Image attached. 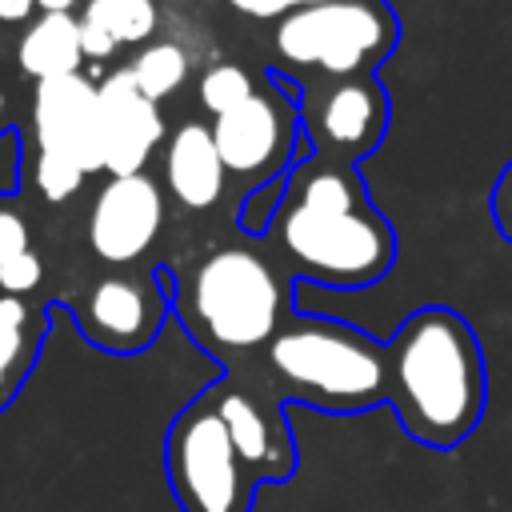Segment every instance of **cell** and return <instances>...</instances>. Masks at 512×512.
<instances>
[{
  "mask_svg": "<svg viewBox=\"0 0 512 512\" xmlns=\"http://www.w3.org/2000/svg\"><path fill=\"white\" fill-rule=\"evenodd\" d=\"M128 72H132L136 88H140L148 100L160 104V100H168L172 92H180V84L188 80V56H184L180 44L156 40V44H148V48L136 52V60L128 64Z\"/></svg>",
  "mask_w": 512,
  "mask_h": 512,
  "instance_id": "17",
  "label": "cell"
},
{
  "mask_svg": "<svg viewBox=\"0 0 512 512\" xmlns=\"http://www.w3.org/2000/svg\"><path fill=\"white\" fill-rule=\"evenodd\" d=\"M44 336H48V308L20 296H0V412L16 400V392L32 376Z\"/></svg>",
  "mask_w": 512,
  "mask_h": 512,
  "instance_id": "15",
  "label": "cell"
},
{
  "mask_svg": "<svg viewBox=\"0 0 512 512\" xmlns=\"http://www.w3.org/2000/svg\"><path fill=\"white\" fill-rule=\"evenodd\" d=\"M184 332L224 368L252 364L296 316L292 276L256 240H220L196 252L172 280Z\"/></svg>",
  "mask_w": 512,
  "mask_h": 512,
  "instance_id": "3",
  "label": "cell"
},
{
  "mask_svg": "<svg viewBox=\"0 0 512 512\" xmlns=\"http://www.w3.org/2000/svg\"><path fill=\"white\" fill-rule=\"evenodd\" d=\"M388 408L408 440L448 452L472 436L488 400L484 348L472 324L448 304H424L384 344Z\"/></svg>",
  "mask_w": 512,
  "mask_h": 512,
  "instance_id": "2",
  "label": "cell"
},
{
  "mask_svg": "<svg viewBox=\"0 0 512 512\" xmlns=\"http://www.w3.org/2000/svg\"><path fill=\"white\" fill-rule=\"evenodd\" d=\"M164 228V192L152 176H108L88 212V248L112 264H136Z\"/></svg>",
  "mask_w": 512,
  "mask_h": 512,
  "instance_id": "11",
  "label": "cell"
},
{
  "mask_svg": "<svg viewBox=\"0 0 512 512\" xmlns=\"http://www.w3.org/2000/svg\"><path fill=\"white\" fill-rule=\"evenodd\" d=\"M32 148L68 156L88 176L104 172L100 152V108H96V84L80 72L72 76H48L32 88Z\"/></svg>",
  "mask_w": 512,
  "mask_h": 512,
  "instance_id": "12",
  "label": "cell"
},
{
  "mask_svg": "<svg viewBox=\"0 0 512 512\" xmlns=\"http://www.w3.org/2000/svg\"><path fill=\"white\" fill-rule=\"evenodd\" d=\"M260 244L288 276L324 288H368L396 264V228L372 204L356 164L312 152L288 168Z\"/></svg>",
  "mask_w": 512,
  "mask_h": 512,
  "instance_id": "1",
  "label": "cell"
},
{
  "mask_svg": "<svg viewBox=\"0 0 512 512\" xmlns=\"http://www.w3.org/2000/svg\"><path fill=\"white\" fill-rule=\"evenodd\" d=\"M176 4H180V0H176Z\"/></svg>",
  "mask_w": 512,
  "mask_h": 512,
  "instance_id": "30",
  "label": "cell"
},
{
  "mask_svg": "<svg viewBox=\"0 0 512 512\" xmlns=\"http://www.w3.org/2000/svg\"><path fill=\"white\" fill-rule=\"evenodd\" d=\"M400 44V20L388 0H328L292 8L272 28V72L296 84L376 72Z\"/></svg>",
  "mask_w": 512,
  "mask_h": 512,
  "instance_id": "5",
  "label": "cell"
},
{
  "mask_svg": "<svg viewBox=\"0 0 512 512\" xmlns=\"http://www.w3.org/2000/svg\"><path fill=\"white\" fill-rule=\"evenodd\" d=\"M36 8V0H0V20L16 24V20H28Z\"/></svg>",
  "mask_w": 512,
  "mask_h": 512,
  "instance_id": "26",
  "label": "cell"
},
{
  "mask_svg": "<svg viewBox=\"0 0 512 512\" xmlns=\"http://www.w3.org/2000/svg\"><path fill=\"white\" fill-rule=\"evenodd\" d=\"M8 128V96H4V88H0V132Z\"/></svg>",
  "mask_w": 512,
  "mask_h": 512,
  "instance_id": "28",
  "label": "cell"
},
{
  "mask_svg": "<svg viewBox=\"0 0 512 512\" xmlns=\"http://www.w3.org/2000/svg\"><path fill=\"white\" fill-rule=\"evenodd\" d=\"M84 24H96L120 44H144L156 32V4L152 0H84Z\"/></svg>",
  "mask_w": 512,
  "mask_h": 512,
  "instance_id": "18",
  "label": "cell"
},
{
  "mask_svg": "<svg viewBox=\"0 0 512 512\" xmlns=\"http://www.w3.org/2000/svg\"><path fill=\"white\" fill-rule=\"evenodd\" d=\"M36 8H40V12H72L76 0H36Z\"/></svg>",
  "mask_w": 512,
  "mask_h": 512,
  "instance_id": "27",
  "label": "cell"
},
{
  "mask_svg": "<svg viewBox=\"0 0 512 512\" xmlns=\"http://www.w3.org/2000/svg\"><path fill=\"white\" fill-rule=\"evenodd\" d=\"M40 280H44V264H40V256L32 248L20 252V256H12L8 264H0V296L28 300V292H36Z\"/></svg>",
  "mask_w": 512,
  "mask_h": 512,
  "instance_id": "22",
  "label": "cell"
},
{
  "mask_svg": "<svg viewBox=\"0 0 512 512\" xmlns=\"http://www.w3.org/2000/svg\"><path fill=\"white\" fill-rule=\"evenodd\" d=\"M284 404L332 416L368 412L388 400L384 344L364 328L328 316H292L252 360Z\"/></svg>",
  "mask_w": 512,
  "mask_h": 512,
  "instance_id": "4",
  "label": "cell"
},
{
  "mask_svg": "<svg viewBox=\"0 0 512 512\" xmlns=\"http://www.w3.org/2000/svg\"><path fill=\"white\" fill-rule=\"evenodd\" d=\"M312 4H328V0H288V8H312Z\"/></svg>",
  "mask_w": 512,
  "mask_h": 512,
  "instance_id": "29",
  "label": "cell"
},
{
  "mask_svg": "<svg viewBox=\"0 0 512 512\" xmlns=\"http://www.w3.org/2000/svg\"><path fill=\"white\" fill-rule=\"evenodd\" d=\"M84 176H88V172H84L80 164H72L68 156L40 152V148L28 152V180H32V188H36L44 200H52V204L76 196L80 184H84Z\"/></svg>",
  "mask_w": 512,
  "mask_h": 512,
  "instance_id": "19",
  "label": "cell"
},
{
  "mask_svg": "<svg viewBox=\"0 0 512 512\" xmlns=\"http://www.w3.org/2000/svg\"><path fill=\"white\" fill-rule=\"evenodd\" d=\"M16 60L32 80H48V76H72L80 72V16L72 12H44L36 16L20 44H16Z\"/></svg>",
  "mask_w": 512,
  "mask_h": 512,
  "instance_id": "16",
  "label": "cell"
},
{
  "mask_svg": "<svg viewBox=\"0 0 512 512\" xmlns=\"http://www.w3.org/2000/svg\"><path fill=\"white\" fill-rule=\"evenodd\" d=\"M96 108H100V152L108 176H132L144 172L156 144L164 140V116L160 104L148 100L128 68L108 72L96 84Z\"/></svg>",
  "mask_w": 512,
  "mask_h": 512,
  "instance_id": "13",
  "label": "cell"
},
{
  "mask_svg": "<svg viewBox=\"0 0 512 512\" xmlns=\"http://www.w3.org/2000/svg\"><path fill=\"white\" fill-rule=\"evenodd\" d=\"M256 84H260V80H252L248 68L224 60V64H212V68L200 76V88H196V92H200V104H204L212 116H220V112L236 108L240 100H248Z\"/></svg>",
  "mask_w": 512,
  "mask_h": 512,
  "instance_id": "20",
  "label": "cell"
},
{
  "mask_svg": "<svg viewBox=\"0 0 512 512\" xmlns=\"http://www.w3.org/2000/svg\"><path fill=\"white\" fill-rule=\"evenodd\" d=\"M296 104L308 152L332 164H360L364 156H372L392 116V100L376 72L308 80L300 84Z\"/></svg>",
  "mask_w": 512,
  "mask_h": 512,
  "instance_id": "8",
  "label": "cell"
},
{
  "mask_svg": "<svg viewBox=\"0 0 512 512\" xmlns=\"http://www.w3.org/2000/svg\"><path fill=\"white\" fill-rule=\"evenodd\" d=\"M228 4L244 16H252V20H280L284 12H292L288 0H228Z\"/></svg>",
  "mask_w": 512,
  "mask_h": 512,
  "instance_id": "25",
  "label": "cell"
},
{
  "mask_svg": "<svg viewBox=\"0 0 512 512\" xmlns=\"http://www.w3.org/2000/svg\"><path fill=\"white\" fill-rule=\"evenodd\" d=\"M172 312V288H164L160 268L156 272H104L96 276L76 300L72 316L80 336L112 356H136L152 348L164 320Z\"/></svg>",
  "mask_w": 512,
  "mask_h": 512,
  "instance_id": "9",
  "label": "cell"
},
{
  "mask_svg": "<svg viewBox=\"0 0 512 512\" xmlns=\"http://www.w3.org/2000/svg\"><path fill=\"white\" fill-rule=\"evenodd\" d=\"M164 188L184 212H204L220 204L228 188V172L220 164L212 124L204 120H184L168 144H164Z\"/></svg>",
  "mask_w": 512,
  "mask_h": 512,
  "instance_id": "14",
  "label": "cell"
},
{
  "mask_svg": "<svg viewBox=\"0 0 512 512\" xmlns=\"http://www.w3.org/2000/svg\"><path fill=\"white\" fill-rule=\"evenodd\" d=\"M492 224L512 244V160L500 168V176L492 184Z\"/></svg>",
  "mask_w": 512,
  "mask_h": 512,
  "instance_id": "23",
  "label": "cell"
},
{
  "mask_svg": "<svg viewBox=\"0 0 512 512\" xmlns=\"http://www.w3.org/2000/svg\"><path fill=\"white\" fill-rule=\"evenodd\" d=\"M296 96L300 84L288 80L284 72H272L252 88L248 100L212 116V140L220 164L228 172V184H236L244 196L284 180L288 168L308 156L300 152L304 128H300Z\"/></svg>",
  "mask_w": 512,
  "mask_h": 512,
  "instance_id": "7",
  "label": "cell"
},
{
  "mask_svg": "<svg viewBox=\"0 0 512 512\" xmlns=\"http://www.w3.org/2000/svg\"><path fill=\"white\" fill-rule=\"evenodd\" d=\"M28 248H32V228H28V216L20 212V200L0 192V264H8Z\"/></svg>",
  "mask_w": 512,
  "mask_h": 512,
  "instance_id": "21",
  "label": "cell"
},
{
  "mask_svg": "<svg viewBox=\"0 0 512 512\" xmlns=\"http://www.w3.org/2000/svg\"><path fill=\"white\" fill-rule=\"evenodd\" d=\"M164 476L180 512H252L260 480L248 472L208 396H192L164 432Z\"/></svg>",
  "mask_w": 512,
  "mask_h": 512,
  "instance_id": "6",
  "label": "cell"
},
{
  "mask_svg": "<svg viewBox=\"0 0 512 512\" xmlns=\"http://www.w3.org/2000/svg\"><path fill=\"white\" fill-rule=\"evenodd\" d=\"M80 52H84V60H108L116 52V40L108 32H100L96 24L80 20Z\"/></svg>",
  "mask_w": 512,
  "mask_h": 512,
  "instance_id": "24",
  "label": "cell"
},
{
  "mask_svg": "<svg viewBox=\"0 0 512 512\" xmlns=\"http://www.w3.org/2000/svg\"><path fill=\"white\" fill-rule=\"evenodd\" d=\"M208 396L232 436V448L260 484H280L296 472V440L284 420V400L252 364L228 368L208 384Z\"/></svg>",
  "mask_w": 512,
  "mask_h": 512,
  "instance_id": "10",
  "label": "cell"
}]
</instances>
